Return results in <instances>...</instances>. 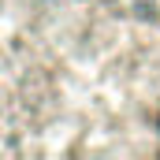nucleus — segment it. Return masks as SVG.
I'll use <instances>...</instances> for the list:
<instances>
[{"mask_svg": "<svg viewBox=\"0 0 160 160\" xmlns=\"http://www.w3.org/2000/svg\"><path fill=\"white\" fill-rule=\"evenodd\" d=\"M0 157H160V0H0Z\"/></svg>", "mask_w": 160, "mask_h": 160, "instance_id": "obj_1", "label": "nucleus"}]
</instances>
